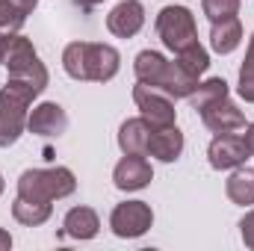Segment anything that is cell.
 <instances>
[{"label": "cell", "mask_w": 254, "mask_h": 251, "mask_svg": "<svg viewBox=\"0 0 254 251\" xmlns=\"http://www.w3.org/2000/svg\"><path fill=\"white\" fill-rule=\"evenodd\" d=\"M240 45H243V24H240V18H237V15L213 24V30H210V48H213L219 57L234 54Z\"/></svg>", "instance_id": "obj_16"}, {"label": "cell", "mask_w": 254, "mask_h": 251, "mask_svg": "<svg viewBox=\"0 0 254 251\" xmlns=\"http://www.w3.org/2000/svg\"><path fill=\"white\" fill-rule=\"evenodd\" d=\"M3 54H6V33H0V63H3Z\"/></svg>", "instance_id": "obj_31"}, {"label": "cell", "mask_w": 254, "mask_h": 251, "mask_svg": "<svg viewBox=\"0 0 254 251\" xmlns=\"http://www.w3.org/2000/svg\"><path fill=\"white\" fill-rule=\"evenodd\" d=\"M166 68V57L160 51H139L136 60H133V74L139 83H148V86H157L160 74Z\"/></svg>", "instance_id": "obj_20"}, {"label": "cell", "mask_w": 254, "mask_h": 251, "mask_svg": "<svg viewBox=\"0 0 254 251\" xmlns=\"http://www.w3.org/2000/svg\"><path fill=\"white\" fill-rule=\"evenodd\" d=\"M240 98L254 104V33L249 39V51H246V63L240 68V86H237Z\"/></svg>", "instance_id": "obj_23"}, {"label": "cell", "mask_w": 254, "mask_h": 251, "mask_svg": "<svg viewBox=\"0 0 254 251\" xmlns=\"http://www.w3.org/2000/svg\"><path fill=\"white\" fill-rule=\"evenodd\" d=\"M36 98L39 95L30 92L27 86L6 80V86L0 89V148H9L24 136L27 116Z\"/></svg>", "instance_id": "obj_4"}, {"label": "cell", "mask_w": 254, "mask_h": 251, "mask_svg": "<svg viewBox=\"0 0 254 251\" xmlns=\"http://www.w3.org/2000/svg\"><path fill=\"white\" fill-rule=\"evenodd\" d=\"M27 130L33 136H42V139H57L68 130V113L57 101H45L39 107L30 110L27 116Z\"/></svg>", "instance_id": "obj_11"}, {"label": "cell", "mask_w": 254, "mask_h": 251, "mask_svg": "<svg viewBox=\"0 0 254 251\" xmlns=\"http://www.w3.org/2000/svg\"><path fill=\"white\" fill-rule=\"evenodd\" d=\"M3 65H6L12 83H21V86H27L36 95H42L48 89V83H51V74H48L45 63L39 60L33 42L27 36H21V33H6Z\"/></svg>", "instance_id": "obj_2"}, {"label": "cell", "mask_w": 254, "mask_h": 251, "mask_svg": "<svg viewBox=\"0 0 254 251\" xmlns=\"http://www.w3.org/2000/svg\"><path fill=\"white\" fill-rule=\"evenodd\" d=\"M175 60L184 65L190 74H195V77H201V74L210 68V54H207V48H204L201 42H195V45H190L187 51L175 54Z\"/></svg>", "instance_id": "obj_22"}, {"label": "cell", "mask_w": 254, "mask_h": 251, "mask_svg": "<svg viewBox=\"0 0 254 251\" xmlns=\"http://www.w3.org/2000/svg\"><path fill=\"white\" fill-rule=\"evenodd\" d=\"M12 3H15V6H18V9H21L24 15H30V12H33V9L39 6V0H12Z\"/></svg>", "instance_id": "obj_27"}, {"label": "cell", "mask_w": 254, "mask_h": 251, "mask_svg": "<svg viewBox=\"0 0 254 251\" xmlns=\"http://www.w3.org/2000/svg\"><path fill=\"white\" fill-rule=\"evenodd\" d=\"M27 15L12 3V0H0V33H18L24 27Z\"/></svg>", "instance_id": "obj_25"}, {"label": "cell", "mask_w": 254, "mask_h": 251, "mask_svg": "<svg viewBox=\"0 0 254 251\" xmlns=\"http://www.w3.org/2000/svg\"><path fill=\"white\" fill-rule=\"evenodd\" d=\"M3 189H6V181H3V175H0V195H3Z\"/></svg>", "instance_id": "obj_32"}, {"label": "cell", "mask_w": 254, "mask_h": 251, "mask_svg": "<svg viewBox=\"0 0 254 251\" xmlns=\"http://www.w3.org/2000/svg\"><path fill=\"white\" fill-rule=\"evenodd\" d=\"M184 145H187V139H184V133L178 130V125L157 127V130H151L148 154H145V157H154V160H160V163H178L181 154H184Z\"/></svg>", "instance_id": "obj_13"}, {"label": "cell", "mask_w": 254, "mask_h": 251, "mask_svg": "<svg viewBox=\"0 0 254 251\" xmlns=\"http://www.w3.org/2000/svg\"><path fill=\"white\" fill-rule=\"evenodd\" d=\"M77 178L71 169L65 166H51V169H27L18 178V195L21 198H33V201H60L74 195Z\"/></svg>", "instance_id": "obj_3"}, {"label": "cell", "mask_w": 254, "mask_h": 251, "mask_svg": "<svg viewBox=\"0 0 254 251\" xmlns=\"http://www.w3.org/2000/svg\"><path fill=\"white\" fill-rule=\"evenodd\" d=\"M133 104H136L139 116L148 122L151 130H157V127H172L175 119H178L175 98L166 95L163 89L148 86V83H139V80H136V86H133Z\"/></svg>", "instance_id": "obj_6"}, {"label": "cell", "mask_w": 254, "mask_h": 251, "mask_svg": "<svg viewBox=\"0 0 254 251\" xmlns=\"http://www.w3.org/2000/svg\"><path fill=\"white\" fill-rule=\"evenodd\" d=\"M249 157H252V151L240 133H216L207 148V160L216 172H234V169L246 166Z\"/></svg>", "instance_id": "obj_8"}, {"label": "cell", "mask_w": 254, "mask_h": 251, "mask_svg": "<svg viewBox=\"0 0 254 251\" xmlns=\"http://www.w3.org/2000/svg\"><path fill=\"white\" fill-rule=\"evenodd\" d=\"M148 139H151V127L148 122L139 119H127L119 127V148L122 154H148Z\"/></svg>", "instance_id": "obj_17"}, {"label": "cell", "mask_w": 254, "mask_h": 251, "mask_svg": "<svg viewBox=\"0 0 254 251\" xmlns=\"http://www.w3.org/2000/svg\"><path fill=\"white\" fill-rule=\"evenodd\" d=\"M243 139H246V145H249V151L254 154V122H252V125H246V136H243Z\"/></svg>", "instance_id": "obj_29"}, {"label": "cell", "mask_w": 254, "mask_h": 251, "mask_svg": "<svg viewBox=\"0 0 254 251\" xmlns=\"http://www.w3.org/2000/svg\"><path fill=\"white\" fill-rule=\"evenodd\" d=\"M101 3H104V0H74V6H80L83 12H92V9L101 6Z\"/></svg>", "instance_id": "obj_28"}, {"label": "cell", "mask_w": 254, "mask_h": 251, "mask_svg": "<svg viewBox=\"0 0 254 251\" xmlns=\"http://www.w3.org/2000/svg\"><path fill=\"white\" fill-rule=\"evenodd\" d=\"M154 225V210L148 201H122L110 213V228L119 240H136Z\"/></svg>", "instance_id": "obj_7"}, {"label": "cell", "mask_w": 254, "mask_h": 251, "mask_svg": "<svg viewBox=\"0 0 254 251\" xmlns=\"http://www.w3.org/2000/svg\"><path fill=\"white\" fill-rule=\"evenodd\" d=\"M240 6H243V0H201V9L210 18V24L225 21V18H234L240 12Z\"/></svg>", "instance_id": "obj_24"}, {"label": "cell", "mask_w": 254, "mask_h": 251, "mask_svg": "<svg viewBox=\"0 0 254 251\" xmlns=\"http://www.w3.org/2000/svg\"><path fill=\"white\" fill-rule=\"evenodd\" d=\"M198 83L201 80L195 74H190L178 60H166V68H163V74L157 80V89H163L166 95H172L178 101V98H192V92L198 89Z\"/></svg>", "instance_id": "obj_14"}, {"label": "cell", "mask_w": 254, "mask_h": 251, "mask_svg": "<svg viewBox=\"0 0 254 251\" xmlns=\"http://www.w3.org/2000/svg\"><path fill=\"white\" fill-rule=\"evenodd\" d=\"M225 192H228V198H231L234 204L252 207L254 204V169H246V166L234 169L231 178L225 181Z\"/></svg>", "instance_id": "obj_19"}, {"label": "cell", "mask_w": 254, "mask_h": 251, "mask_svg": "<svg viewBox=\"0 0 254 251\" xmlns=\"http://www.w3.org/2000/svg\"><path fill=\"white\" fill-rule=\"evenodd\" d=\"M154 181V169L145 160V154H125L119 166L113 169V184L122 192H139Z\"/></svg>", "instance_id": "obj_10"}, {"label": "cell", "mask_w": 254, "mask_h": 251, "mask_svg": "<svg viewBox=\"0 0 254 251\" xmlns=\"http://www.w3.org/2000/svg\"><path fill=\"white\" fill-rule=\"evenodd\" d=\"M240 237H243L246 249L254 251V210H249V213L240 219Z\"/></svg>", "instance_id": "obj_26"}, {"label": "cell", "mask_w": 254, "mask_h": 251, "mask_svg": "<svg viewBox=\"0 0 254 251\" xmlns=\"http://www.w3.org/2000/svg\"><path fill=\"white\" fill-rule=\"evenodd\" d=\"M198 116H201V125L207 130H213V133H240V130H246V116L231 98H219V101L207 104Z\"/></svg>", "instance_id": "obj_9"}, {"label": "cell", "mask_w": 254, "mask_h": 251, "mask_svg": "<svg viewBox=\"0 0 254 251\" xmlns=\"http://www.w3.org/2000/svg\"><path fill=\"white\" fill-rule=\"evenodd\" d=\"M98 231H101V219H98V213L92 210V207H71L68 213H65L63 219V237L68 240H95L98 237Z\"/></svg>", "instance_id": "obj_15"}, {"label": "cell", "mask_w": 254, "mask_h": 251, "mask_svg": "<svg viewBox=\"0 0 254 251\" xmlns=\"http://www.w3.org/2000/svg\"><path fill=\"white\" fill-rule=\"evenodd\" d=\"M63 68L71 80L110 83L122 68V54L101 42H71L63 51Z\"/></svg>", "instance_id": "obj_1"}, {"label": "cell", "mask_w": 254, "mask_h": 251, "mask_svg": "<svg viewBox=\"0 0 254 251\" xmlns=\"http://www.w3.org/2000/svg\"><path fill=\"white\" fill-rule=\"evenodd\" d=\"M145 27V6L139 0H122L107 15V30L116 39H133Z\"/></svg>", "instance_id": "obj_12"}, {"label": "cell", "mask_w": 254, "mask_h": 251, "mask_svg": "<svg viewBox=\"0 0 254 251\" xmlns=\"http://www.w3.org/2000/svg\"><path fill=\"white\" fill-rule=\"evenodd\" d=\"M9 249H12V237H9V231L0 228V251H9Z\"/></svg>", "instance_id": "obj_30"}, {"label": "cell", "mask_w": 254, "mask_h": 251, "mask_svg": "<svg viewBox=\"0 0 254 251\" xmlns=\"http://www.w3.org/2000/svg\"><path fill=\"white\" fill-rule=\"evenodd\" d=\"M157 36L160 42L172 51V54H181L187 51L190 45L198 42V27H195V15H192L187 6H163L157 21Z\"/></svg>", "instance_id": "obj_5"}, {"label": "cell", "mask_w": 254, "mask_h": 251, "mask_svg": "<svg viewBox=\"0 0 254 251\" xmlns=\"http://www.w3.org/2000/svg\"><path fill=\"white\" fill-rule=\"evenodd\" d=\"M51 213H54V204H48V201H33V198H21V195H15V201H12L15 222L18 225H27V228L45 225L51 219Z\"/></svg>", "instance_id": "obj_18"}, {"label": "cell", "mask_w": 254, "mask_h": 251, "mask_svg": "<svg viewBox=\"0 0 254 251\" xmlns=\"http://www.w3.org/2000/svg\"><path fill=\"white\" fill-rule=\"evenodd\" d=\"M219 98H228V83L222 80V77H210V80H204V83H198V89L192 92V110L195 113H201L207 104H213V101H219Z\"/></svg>", "instance_id": "obj_21"}]
</instances>
